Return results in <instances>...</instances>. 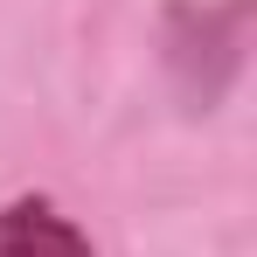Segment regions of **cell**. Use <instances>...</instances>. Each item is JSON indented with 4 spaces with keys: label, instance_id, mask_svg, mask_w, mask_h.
Here are the masks:
<instances>
[{
    "label": "cell",
    "instance_id": "6da1fadb",
    "mask_svg": "<svg viewBox=\"0 0 257 257\" xmlns=\"http://www.w3.org/2000/svg\"><path fill=\"white\" fill-rule=\"evenodd\" d=\"M0 257H97V243L56 195L28 188V195L0 202Z\"/></svg>",
    "mask_w": 257,
    "mask_h": 257
}]
</instances>
